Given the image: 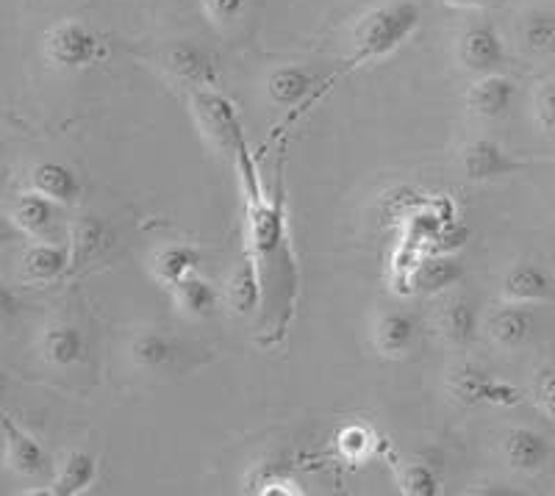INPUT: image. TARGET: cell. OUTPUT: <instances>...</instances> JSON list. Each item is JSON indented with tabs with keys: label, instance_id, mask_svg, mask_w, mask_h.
I'll return each instance as SVG.
<instances>
[{
	"label": "cell",
	"instance_id": "obj_13",
	"mask_svg": "<svg viewBox=\"0 0 555 496\" xmlns=\"http://www.w3.org/2000/svg\"><path fill=\"white\" fill-rule=\"evenodd\" d=\"M416 322L405 311H386L378 316L373 327V344L384 358H403L414 347Z\"/></svg>",
	"mask_w": 555,
	"mask_h": 496
},
{
	"label": "cell",
	"instance_id": "obj_3",
	"mask_svg": "<svg viewBox=\"0 0 555 496\" xmlns=\"http://www.w3.org/2000/svg\"><path fill=\"white\" fill-rule=\"evenodd\" d=\"M455 58L473 76L500 73V67L505 64L503 37L489 23H475L467 31H461L459 42H455Z\"/></svg>",
	"mask_w": 555,
	"mask_h": 496
},
{
	"label": "cell",
	"instance_id": "obj_22",
	"mask_svg": "<svg viewBox=\"0 0 555 496\" xmlns=\"http://www.w3.org/2000/svg\"><path fill=\"white\" fill-rule=\"evenodd\" d=\"M69 270V247L31 245L23 256V277L31 283H51Z\"/></svg>",
	"mask_w": 555,
	"mask_h": 496
},
{
	"label": "cell",
	"instance_id": "obj_32",
	"mask_svg": "<svg viewBox=\"0 0 555 496\" xmlns=\"http://www.w3.org/2000/svg\"><path fill=\"white\" fill-rule=\"evenodd\" d=\"M20 311V302L14 297V291L9 289L7 283H0V325H9V322L17 316Z\"/></svg>",
	"mask_w": 555,
	"mask_h": 496
},
{
	"label": "cell",
	"instance_id": "obj_31",
	"mask_svg": "<svg viewBox=\"0 0 555 496\" xmlns=\"http://www.w3.org/2000/svg\"><path fill=\"white\" fill-rule=\"evenodd\" d=\"M231 302H234L240 311L250 309L253 302V280L250 270H240L234 277V286H231Z\"/></svg>",
	"mask_w": 555,
	"mask_h": 496
},
{
	"label": "cell",
	"instance_id": "obj_12",
	"mask_svg": "<svg viewBox=\"0 0 555 496\" xmlns=\"http://www.w3.org/2000/svg\"><path fill=\"white\" fill-rule=\"evenodd\" d=\"M181 358V344L170 334H158V330H142L131 341V361L137 369L162 375L170 371Z\"/></svg>",
	"mask_w": 555,
	"mask_h": 496
},
{
	"label": "cell",
	"instance_id": "obj_19",
	"mask_svg": "<svg viewBox=\"0 0 555 496\" xmlns=\"http://www.w3.org/2000/svg\"><path fill=\"white\" fill-rule=\"evenodd\" d=\"M98 478V464L89 453H81V449H73L67 458L59 464L56 478H53L48 494L53 496H78L95 483Z\"/></svg>",
	"mask_w": 555,
	"mask_h": 496
},
{
	"label": "cell",
	"instance_id": "obj_16",
	"mask_svg": "<svg viewBox=\"0 0 555 496\" xmlns=\"http://www.w3.org/2000/svg\"><path fill=\"white\" fill-rule=\"evenodd\" d=\"M42 355L56 369H69V366L81 364L87 355V339L76 325L59 322L42 334Z\"/></svg>",
	"mask_w": 555,
	"mask_h": 496
},
{
	"label": "cell",
	"instance_id": "obj_29",
	"mask_svg": "<svg viewBox=\"0 0 555 496\" xmlns=\"http://www.w3.org/2000/svg\"><path fill=\"white\" fill-rule=\"evenodd\" d=\"M533 114H537V122L544 133L555 136V81L542 83L537 89V97H533Z\"/></svg>",
	"mask_w": 555,
	"mask_h": 496
},
{
	"label": "cell",
	"instance_id": "obj_5",
	"mask_svg": "<svg viewBox=\"0 0 555 496\" xmlns=\"http://www.w3.org/2000/svg\"><path fill=\"white\" fill-rule=\"evenodd\" d=\"M450 394L464 405H480V403H498V405H517L519 391L512 386L500 383L494 377H489L486 371H480L478 366H455L450 371Z\"/></svg>",
	"mask_w": 555,
	"mask_h": 496
},
{
	"label": "cell",
	"instance_id": "obj_23",
	"mask_svg": "<svg viewBox=\"0 0 555 496\" xmlns=\"http://www.w3.org/2000/svg\"><path fill=\"white\" fill-rule=\"evenodd\" d=\"M9 222L26 236H44L53 225V200H48L39 192L20 195V200L9 211Z\"/></svg>",
	"mask_w": 555,
	"mask_h": 496
},
{
	"label": "cell",
	"instance_id": "obj_27",
	"mask_svg": "<svg viewBox=\"0 0 555 496\" xmlns=\"http://www.w3.org/2000/svg\"><path fill=\"white\" fill-rule=\"evenodd\" d=\"M400 488L409 496H434L439 494V478L428 464L414 460L400 471Z\"/></svg>",
	"mask_w": 555,
	"mask_h": 496
},
{
	"label": "cell",
	"instance_id": "obj_14",
	"mask_svg": "<svg viewBox=\"0 0 555 496\" xmlns=\"http://www.w3.org/2000/svg\"><path fill=\"white\" fill-rule=\"evenodd\" d=\"M31 186L34 192L44 195L48 200L59 203V206H73L81 197V181L67 164L59 161H42L31 170Z\"/></svg>",
	"mask_w": 555,
	"mask_h": 496
},
{
	"label": "cell",
	"instance_id": "obj_2",
	"mask_svg": "<svg viewBox=\"0 0 555 496\" xmlns=\"http://www.w3.org/2000/svg\"><path fill=\"white\" fill-rule=\"evenodd\" d=\"M44 58L56 69H87L103 56V42L95 28L81 19H59L42 39Z\"/></svg>",
	"mask_w": 555,
	"mask_h": 496
},
{
	"label": "cell",
	"instance_id": "obj_34",
	"mask_svg": "<svg viewBox=\"0 0 555 496\" xmlns=\"http://www.w3.org/2000/svg\"><path fill=\"white\" fill-rule=\"evenodd\" d=\"M14 233H20V231H17V227L12 225V222L0 220V245H3V242H9V239H12Z\"/></svg>",
	"mask_w": 555,
	"mask_h": 496
},
{
	"label": "cell",
	"instance_id": "obj_35",
	"mask_svg": "<svg viewBox=\"0 0 555 496\" xmlns=\"http://www.w3.org/2000/svg\"><path fill=\"white\" fill-rule=\"evenodd\" d=\"M7 455V439H0V458Z\"/></svg>",
	"mask_w": 555,
	"mask_h": 496
},
{
	"label": "cell",
	"instance_id": "obj_20",
	"mask_svg": "<svg viewBox=\"0 0 555 496\" xmlns=\"http://www.w3.org/2000/svg\"><path fill=\"white\" fill-rule=\"evenodd\" d=\"M201 264V252L190 245H167L153 256L151 270L158 283H165L167 289H176L183 277L195 275Z\"/></svg>",
	"mask_w": 555,
	"mask_h": 496
},
{
	"label": "cell",
	"instance_id": "obj_33",
	"mask_svg": "<svg viewBox=\"0 0 555 496\" xmlns=\"http://www.w3.org/2000/svg\"><path fill=\"white\" fill-rule=\"evenodd\" d=\"M448 3L459 9H489V6H498L500 0H448Z\"/></svg>",
	"mask_w": 555,
	"mask_h": 496
},
{
	"label": "cell",
	"instance_id": "obj_28",
	"mask_svg": "<svg viewBox=\"0 0 555 496\" xmlns=\"http://www.w3.org/2000/svg\"><path fill=\"white\" fill-rule=\"evenodd\" d=\"M247 0H203V12L217 28L234 26L236 19L245 14Z\"/></svg>",
	"mask_w": 555,
	"mask_h": 496
},
{
	"label": "cell",
	"instance_id": "obj_7",
	"mask_svg": "<svg viewBox=\"0 0 555 496\" xmlns=\"http://www.w3.org/2000/svg\"><path fill=\"white\" fill-rule=\"evenodd\" d=\"M486 330L500 350H519L537 334V314L522 302H505L486 319Z\"/></svg>",
	"mask_w": 555,
	"mask_h": 496
},
{
	"label": "cell",
	"instance_id": "obj_15",
	"mask_svg": "<svg viewBox=\"0 0 555 496\" xmlns=\"http://www.w3.org/2000/svg\"><path fill=\"white\" fill-rule=\"evenodd\" d=\"M195 108L203 117V126H206L208 136L220 139V145L236 147V151L245 147L242 145V133L240 126H236V117L234 112H231V103H225L222 97H217V94L201 89V92L195 94Z\"/></svg>",
	"mask_w": 555,
	"mask_h": 496
},
{
	"label": "cell",
	"instance_id": "obj_24",
	"mask_svg": "<svg viewBox=\"0 0 555 496\" xmlns=\"http://www.w3.org/2000/svg\"><path fill=\"white\" fill-rule=\"evenodd\" d=\"M464 277V266L450 256H439V258H428L423 264L414 270V283L416 291H423V295H439V291L450 289L455 283Z\"/></svg>",
	"mask_w": 555,
	"mask_h": 496
},
{
	"label": "cell",
	"instance_id": "obj_11",
	"mask_svg": "<svg viewBox=\"0 0 555 496\" xmlns=\"http://www.w3.org/2000/svg\"><path fill=\"white\" fill-rule=\"evenodd\" d=\"M3 439H7V460L20 478H42L48 469V453L31 433L20 430L9 416H3Z\"/></svg>",
	"mask_w": 555,
	"mask_h": 496
},
{
	"label": "cell",
	"instance_id": "obj_26",
	"mask_svg": "<svg viewBox=\"0 0 555 496\" xmlns=\"http://www.w3.org/2000/svg\"><path fill=\"white\" fill-rule=\"evenodd\" d=\"M522 44L533 53H547L555 48V14L537 9L522 17Z\"/></svg>",
	"mask_w": 555,
	"mask_h": 496
},
{
	"label": "cell",
	"instance_id": "obj_30",
	"mask_svg": "<svg viewBox=\"0 0 555 496\" xmlns=\"http://www.w3.org/2000/svg\"><path fill=\"white\" fill-rule=\"evenodd\" d=\"M537 403L555 421V364L544 366L537 377Z\"/></svg>",
	"mask_w": 555,
	"mask_h": 496
},
{
	"label": "cell",
	"instance_id": "obj_25",
	"mask_svg": "<svg viewBox=\"0 0 555 496\" xmlns=\"http://www.w3.org/2000/svg\"><path fill=\"white\" fill-rule=\"evenodd\" d=\"M106 242V225L98 217H83L69 231V266L87 264L89 258H95L98 250Z\"/></svg>",
	"mask_w": 555,
	"mask_h": 496
},
{
	"label": "cell",
	"instance_id": "obj_1",
	"mask_svg": "<svg viewBox=\"0 0 555 496\" xmlns=\"http://www.w3.org/2000/svg\"><path fill=\"white\" fill-rule=\"evenodd\" d=\"M420 19H423V12L414 0H386L361 14L353 26V37H350L353 42L350 67L375 62V58L398 51L400 44L420 28Z\"/></svg>",
	"mask_w": 555,
	"mask_h": 496
},
{
	"label": "cell",
	"instance_id": "obj_17",
	"mask_svg": "<svg viewBox=\"0 0 555 496\" xmlns=\"http://www.w3.org/2000/svg\"><path fill=\"white\" fill-rule=\"evenodd\" d=\"M311 92H314V76L306 67H278L267 78V97L281 108H306Z\"/></svg>",
	"mask_w": 555,
	"mask_h": 496
},
{
	"label": "cell",
	"instance_id": "obj_8",
	"mask_svg": "<svg viewBox=\"0 0 555 496\" xmlns=\"http://www.w3.org/2000/svg\"><path fill=\"white\" fill-rule=\"evenodd\" d=\"M503 297L508 302L537 305V302H555V280L539 264L519 261L508 266L503 275Z\"/></svg>",
	"mask_w": 555,
	"mask_h": 496
},
{
	"label": "cell",
	"instance_id": "obj_21",
	"mask_svg": "<svg viewBox=\"0 0 555 496\" xmlns=\"http://www.w3.org/2000/svg\"><path fill=\"white\" fill-rule=\"evenodd\" d=\"M172 295H176L178 311L190 319H208V316L217 314V305H220V295H217L215 286L197 275L183 277L172 289Z\"/></svg>",
	"mask_w": 555,
	"mask_h": 496
},
{
	"label": "cell",
	"instance_id": "obj_9",
	"mask_svg": "<svg viewBox=\"0 0 555 496\" xmlns=\"http://www.w3.org/2000/svg\"><path fill=\"white\" fill-rule=\"evenodd\" d=\"M514 97H517V87L512 78L489 73V76H478V81L469 87L467 108L480 120H500L512 112Z\"/></svg>",
	"mask_w": 555,
	"mask_h": 496
},
{
	"label": "cell",
	"instance_id": "obj_4",
	"mask_svg": "<svg viewBox=\"0 0 555 496\" xmlns=\"http://www.w3.org/2000/svg\"><path fill=\"white\" fill-rule=\"evenodd\" d=\"M525 170V161L505 151L494 139H473L464 151H461V172L473 183H492L500 178L517 175Z\"/></svg>",
	"mask_w": 555,
	"mask_h": 496
},
{
	"label": "cell",
	"instance_id": "obj_36",
	"mask_svg": "<svg viewBox=\"0 0 555 496\" xmlns=\"http://www.w3.org/2000/svg\"><path fill=\"white\" fill-rule=\"evenodd\" d=\"M3 153H7V147H3V142H0V167H3Z\"/></svg>",
	"mask_w": 555,
	"mask_h": 496
},
{
	"label": "cell",
	"instance_id": "obj_18",
	"mask_svg": "<svg viewBox=\"0 0 555 496\" xmlns=\"http://www.w3.org/2000/svg\"><path fill=\"white\" fill-rule=\"evenodd\" d=\"M439 330H442L444 341L459 350L473 344L478 336V314H475L473 302L467 297H453L450 302H444L439 311Z\"/></svg>",
	"mask_w": 555,
	"mask_h": 496
},
{
	"label": "cell",
	"instance_id": "obj_10",
	"mask_svg": "<svg viewBox=\"0 0 555 496\" xmlns=\"http://www.w3.org/2000/svg\"><path fill=\"white\" fill-rule=\"evenodd\" d=\"M550 455H553L550 441L539 430L514 428L503 435V458L514 471L537 474L547 466Z\"/></svg>",
	"mask_w": 555,
	"mask_h": 496
},
{
	"label": "cell",
	"instance_id": "obj_6",
	"mask_svg": "<svg viewBox=\"0 0 555 496\" xmlns=\"http://www.w3.org/2000/svg\"><path fill=\"white\" fill-rule=\"evenodd\" d=\"M162 67H165L176 81L190 83V87L211 89L217 83L215 58L192 42L167 44L165 51H162Z\"/></svg>",
	"mask_w": 555,
	"mask_h": 496
}]
</instances>
